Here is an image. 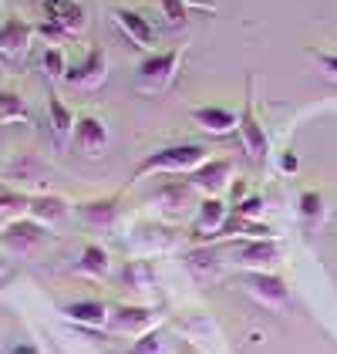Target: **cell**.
<instances>
[{
    "mask_svg": "<svg viewBox=\"0 0 337 354\" xmlns=\"http://www.w3.org/2000/svg\"><path fill=\"white\" fill-rule=\"evenodd\" d=\"M3 179L14 186V189H24L28 186H41L44 179H48V162L37 156V152H17L7 169H3Z\"/></svg>",
    "mask_w": 337,
    "mask_h": 354,
    "instance_id": "cell-16",
    "label": "cell"
},
{
    "mask_svg": "<svg viewBox=\"0 0 337 354\" xmlns=\"http://www.w3.org/2000/svg\"><path fill=\"white\" fill-rule=\"evenodd\" d=\"M159 3V14H162V24L168 30H182L189 24V3L186 0H155Z\"/></svg>",
    "mask_w": 337,
    "mask_h": 354,
    "instance_id": "cell-27",
    "label": "cell"
},
{
    "mask_svg": "<svg viewBox=\"0 0 337 354\" xmlns=\"http://www.w3.org/2000/svg\"><path fill=\"white\" fill-rule=\"evenodd\" d=\"M112 21H115V28L122 30L135 48H142V51H152V48H155L159 30H155V24H152L142 10H135V7H112Z\"/></svg>",
    "mask_w": 337,
    "mask_h": 354,
    "instance_id": "cell-11",
    "label": "cell"
},
{
    "mask_svg": "<svg viewBox=\"0 0 337 354\" xmlns=\"http://www.w3.org/2000/svg\"><path fill=\"white\" fill-rule=\"evenodd\" d=\"M75 149L88 156V159H98V156H105V149H108V125L98 118V115H78V122H75Z\"/></svg>",
    "mask_w": 337,
    "mask_h": 354,
    "instance_id": "cell-13",
    "label": "cell"
},
{
    "mask_svg": "<svg viewBox=\"0 0 337 354\" xmlns=\"http://www.w3.org/2000/svg\"><path fill=\"white\" fill-rule=\"evenodd\" d=\"M75 213H78L88 226H112L115 219H118V213H122V192L84 199V203L75 206Z\"/></svg>",
    "mask_w": 337,
    "mask_h": 354,
    "instance_id": "cell-18",
    "label": "cell"
},
{
    "mask_svg": "<svg viewBox=\"0 0 337 354\" xmlns=\"http://www.w3.org/2000/svg\"><path fill=\"white\" fill-rule=\"evenodd\" d=\"M7 354H37V348L34 344H28V341H21V344H10V351Z\"/></svg>",
    "mask_w": 337,
    "mask_h": 354,
    "instance_id": "cell-35",
    "label": "cell"
},
{
    "mask_svg": "<svg viewBox=\"0 0 337 354\" xmlns=\"http://www.w3.org/2000/svg\"><path fill=\"white\" fill-rule=\"evenodd\" d=\"M152 327H159V310L145 304H115L108 314V330L125 334V337H142Z\"/></svg>",
    "mask_w": 337,
    "mask_h": 354,
    "instance_id": "cell-7",
    "label": "cell"
},
{
    "mask_svg": "<svg viewBox=\"0 0 337 354\" xmlns=\"http://www.w3.org/2000/svg\"><path fill=\"white\" fill-rule=\"evenodd\" d=\"M297 213L304 219V230L314 233V226L324 219V196L317 189H304L300 192V199H297Z\"/></svg>",
    "mask_w": 337,
    "mask_h": 354,
    "instance_id": "cell-25",
    "label": "cell"
},
{
    "mask_svg": "<svg viewBox=\"0 0 337 354\" xmlns=\"http://www.w3.org/2000/svg\"><path fill=\"white\" fill-rule=\"evenodd\" d=\"M3 122H30V109L24 105V98L7 88H0V125Z\"/></svg>",
    "mask_w": 337,
    "mask_h": 354,
    "instance_id": "cell-26",
    "label": "cell"
},
{
    "mask_svg": "<svg viewBox=\"0 0 337 354\" xmlns=\"http://www.w3.org/2000/svg\"><path fill=\"white\" fill-rule=\"evenodd\" d=\"M243 283H247V294L270 310H280L290 300V287L277 270H250L243 273Z\"/></svg>",
    "mask_w": 337,
    "mask_h": 354,
    "instance_id": "cell-10",
    "label": "cell"
},
{
    "mask_svg": "<svg viewBox=\"0 0 337 354\" xmlns=\"http://www.w3.org/2000/svg\"><path fill=\"white\" fill-rule=\"evenodd\" d=\"M7 223H10V219L3 216V213H0V230H3V226H7Z\"/></svg>",
    "mask_w": 337,
    "mask_h": 354,
    "instance_id": "cell-36",
    "label": "cell"
},
{
    "mask_svg": "<svg viewBox=\"0 0 337 354\" xmlns=\"http://www.w3.org/2000/svg\"><path fill=\"white\" fill-rule=\"evenodd\" d=\"M229 216H233V209L223 196H202L196 203V219H193L196 243H216V236L223 233Z\"/></svg>",
    "mask_w": 337,
    "mask_h": 354,
    "instance_id": "cell-8",
    "label": "cell"
},
{
    "mask_svg": "<svg viewBox=\"0 0 337 354\" xmlns=\"http://www.w3.org/2000/svg\"><path fill=\"white\" fill-rule=\"evenodd\" d=\"M304 55L314 61V68L327 78V82H337V51H320V48H307Z\"/></svg>",
    "mask_w": 337,
    "mask_h": 354,
    "instance_id": "cell-30",
    "label": "cell"
},
{
    "mask_svg": "<svg viewBox=\"0 0 337 354\" xmlns=\"http://www.w3.org/2000/svg\"><path fill=\"white\" fill-rule=\"evenodd\" d=\"M75 267H78V273H84V277L102 280V277L112 273V257H108V250H105L102 243H84Z\"/></svg>",
    "mask_w": 337,
    "mask_h": 354,
    "instance_id": "cell-22",
    "label": "cell"
},
{
    "mask_svg": "<svg viewBox=\"0 0 337 354\" xmlns=\"http://www.w3.org/2000/svg\"><path fill=\"white\" fill-rule=\"evenodd\" d=\"M186 3H189V10H206V14L216 10V0H186Z\"/></svg>",
    "mask_w": 337,
    "mask_h": 354,
    "instance_id": "cell-34",
    "label": "cell"
},
{
    "mask_svg": "<svg viewBox=\"0 0 337 354\" xmlns=\"http://www.w3.org/2000/svg\"><path fill=\"white\" fill-rule=\"evenodd\" d=\"M229 209H233V216H240V219H263L267 203H263V196L250 192L247 199H240V203H236V206H229Z\"/></svg>",
    "mask_w": 337,
    "mask_h": 354,
    "instance_id": "cell-31",
    "label": "cell"
},
{
    "mask_svg": "<svg viewBox=\"0 0 337 354\" xmlns=\"http://www.w3.org/2000/svg\"><path fill=\"white\" fill-rule=\"evenodd\" d=\"M105 78H108V55H105L102 44H91L88 55L78 64H68V75H64V82L71 84V88H81V91L102 88Z\"/></svg>",
    "mask_w": 337,
    "mask_h": 354,
    "instance_id": "cell-9",
    "label": "cell"
},
{
    "mask_svg": "<svg viewBox=\"0 0 337 354\" xmlns=\"http://www.w3.org/2000/svg\"><path fill=\"white\" fill-rule=\"evenodd\" d=\"M122 283H125V287L148 290V287L155 283V267L148 263V257H132V260H125V267H122Z\"/></svg>",
    "mask_w": 337,
    "mask_h": 354,
    "instance_id": "cell-24",
    "label": "cell"
},
{
    "mask_svg": "<svg viewBox=\"0 0 337 354\" xmlns=\"http://www.w3.org/2000/svg\"><path fill=\"white\" fill-rule=\"evenodd\" d=\"M168 351V334L162 327H152L148 334L135 337V344L128 348V354H166Z\"/></svg>",
    "mask_w": 337,
    "mask_h": 354,
    "instance_id": "cell-29",
    "label": "cell"
},
{
    "mask_svg": "<svg viewBox=\"0 0 337 354\" xmlns=\"http://www.w3.org/2000/svg\"><path fill=\"white\" fill-rule=\"evenodd\" d=\"M206 159H209V152L202 142H168V145H159L142 156V162L132 169L128 183H139L148 176H189Z\"/></svg>",
    "mask_w": 337,
    "mask_h": 354,
    "instance_id": "cell-1",
    "label": "cell"
},
{
    "mask_svg": "<svg viewBox=\"0 0 337 354\" xmlns=\"http://www.w3.org/2000/svg\"><path fill=\"white\" fill-rule=\"evenodd\" d=\"M152 199H155V203H162V209H168V213H179V209H186V206H189V199H193V186H189L186 179H162V186L152 192Z\"/></svg>",
    "mask_w": 337,
    "mask_h": 354,
    "instance_id": "cell-23",
    "label": "cell"
},
{
    "mask_svg": "<svg viewBox=\"0 0 337 354\" xmlns=\"http://www.w3.org/2000/svg\"><path fill=\"white\" fill-rule=\"evenodd\" d=\"M182 57L186 48H166V51H148L135 68V84L145 95H162L172 84L179 82V71H182Z\"/></svg>",
    "mask_w": 337,
    "mask_h": 354,
    "instance_id": "cell-2",
    "label": "cell"
},
{
    "mask_svg": "<svg viewBox=\"0 0 337 354\" xmlns=\"http://www.w3.org/2000/svg\"><path fill=\"white\" fill-rule=\"evenodd\" d=\"M3 273H7V263H3V257H0V277H3Z\"/></svg>",
    "mask_w": 337,
    "mask_h": 354,
    "instance_id": "cell-37",
    "label": "cell"
},
{
    "mask_svg": "<svg viewBox=\"0 0 337 354\" xmlns=\"http://www.w3.org/2000/svg\"><path fill=\"white\" fill-rule=\"evenodd\" d=\"M182 243V233L162 223V219H135L125 233V250L132 257H159V253H172Z\"/></svg>",
    "mask_w": 337,
    "mask_h": 354,
    "instance_id": "cell-3",
    "label": "cell"
},
{
    "mask_svg": "<svg viewBox=\"0 0 337 354\" xmlns=\"http://www.w3.org/2000/svg\"><path fill=\"white\" fill-rule=\"evenodd\" d=\"M229 253L226 260L236 270L250 273V270H277V263L283 260L280 243L273 236H253V240H226Z\"/></svg>",
    "mask_w": 337,
    "mask_h": 354,
    "instance_id": "cell-5",
    "label": "cell"
},
{
    "mask_svg": "<svg viewBox=\"0 0 337 354\" xmlns=\"http://www.w3.org/2000/svg\"><path fill=\"white\" fill-rule=\"evenodd\" d=\"M41 7H44V17L57 21L71 37L88 28V10L81 0H41Z\"/></svg>",
    "mask_w": 337,
    "mask_h": 354,
    "instance_id": "cell-17",
    "label": "cell"
},
{
    "mask_svg": "<svg viewBox=\"0 0 337 354\" xmlns=\"http://www.w3.org/2000/svg\"><path fill=\"white\" fill-rule=\"evenodd\" d=\"M277 169H280L283 176H293V172L300 169V159H297V152H293V149H283V152H280V162H277Z\"/></svg>",
    "mask_w": 337,
    "mask_h": 354,
    "instance_id": "cell-33",
    "label": "cell"
},
{
    "mask_svg": "<svg viewBox=\"0 0 337 354\" xmlns=\"http://www.w3.org/2000/svg\"><path fill=\"white\" fill-rule=\"evenodd\" d=\"M189 118H193V125L199 132L216 138L233 136L240 129V111L223 109V105H196V109H189Z\"/></svg>",
    "mask_w": 337,
    "mask_h": 354,
    "instance_id": "cell-15",
    "label": "cell"
},
{
    "mask_svg": "<svg viewBox=\"0 0 337 354\" xmlns=\"http://www.w3.org/2000/svg\"><path fill=\"white\" fill-rule=\"evenodd\" d=\"M193 192H202V196H223V189L233 183V162L229 159H206V162L189 172L186 179Z\"/></svg>",
    "mask_w": 337,
    "mask_h": 354,
    "instance_id": "cell-14",
    "label": "cell"
},
{
    "mask_svg": "<svg viewBox=\"0 0 337 354\" xmlns=\"http://www.w3.org/2000/svg\"><path fill=\"white\" fill-rule=\"evenodd\" d=\"M236 136L243 138V152L256 165H263L270 159V136H267V129L256 115V75H247V91H243V111H240Z\"/></svg>",
    "mask_w": 337,
    "mask_h": 354,
    "instance_id": "cell-4",
    "label": "cell"
},
{
    "mask_svg": "<svg viewBox=\"0 0 337 354\" xmlns=\"http://www.w3.org/2000/svg\"><path fill=\"white\" fill-rule=\"evenodd\" d=\"M34 30H37L41 37H48V44H57L61 37H71V34H68V30L61 28L57 21H51V17H44L41 24H34Z\"/></svg>",
    "mask_w": 337,
    "mask_h": 354,
    "instance_id": "cell-32",
    "label": "cell"
},
{
    "mask_svg": "<svg viewBox=\"0 0 337 354\" xmlns=\"http://www.w3.org/2000/svg\"><path fill=\"white\" fill-rule=\"evenodd\" d=\"M71 213V203L57 192H30V206H28V216H34L37 223H61V219Z\"/></svg>",
    "mask_w": 337,
    "mask_h": 354,
    "instance_id": "cell-21",
    "label": "cell"
},
{
    "mask_svg": "<svg viewBox=\"0 0 337 354\" xmlns=\"http://www.w3.org/2000/svg\"><path fill=\"white\" fill-rule=\"evenodd\" d=\"M44 240H48V226L37 223L34 216H17L0 230V243L7 246V250H14V253H30Z\"/></svg>",
    "mask_w": 337,
    "mask_h": 354,
    "instance_id": "cell-12",
    "label": "cell"
},
{
    "mask_svg": "<svg viewBox=\"0 0 337 354\" xmlns=\"http://www.w3.org/2000/svg\"><path fill=\"white\" fill-rule=\"evenodd\" d=\"M108 314H112V307H108L105 300H98V297L64 304V317H68L71 324L95 327V330H98V327H108Z\"/></svg>",
    "mask_w": 337,
    "mask_h": 354,
    "instance_id": "cell-19",
    "label": "cell"
},
{
    "mask_svg": "<svg viewBox=\"0 0 337 354\" xmlns=\"http://www.w3.org/2000/svg\"><path fill=\"white\" fill-rule=\"evenodd\" d=\"M41 68H44V75L51 82H61L68 75V55H64V48L61 44H48L44 55H41Z\"/></svg>",
    "mask_w": 337,
    "mask_h": 354,
    "instance_id": "cell-28",
    "label": "cell"
},
{
    "mask_svg": "<svg viewBox=\"0 0 337 354\" xmlns=\"http://www.w3.org/2000/svg\"><path fill=\"white\" fill-rule=\"evenodd\" d=\"M75 122H78L75 109H68L64 98L51 88V91H48V125H51V136H55L61 145L71 142V136H75Z\"/></svg>",
    "mask_w": 337,
    "mask_h": 354,
    "instance_id": "cell-20",
    "label": "cell"
},
{
    "mask_svg": "<svg viewBox=\"0 0 337 354\" xmlns=\"http://www.w3.org/2000/svg\"><path fill=\"white\" fill-rule=\"evenodd\" d=\"M34 37H37V30L30 21H24L21 14H7L3 24H0V57L10 61V64H24Z\"/></svg>",
    "mask_w": 337,
    "mask_h": 354,
    "instance_id": "cell-6",
    "label": "cell"
}]
</instances>
